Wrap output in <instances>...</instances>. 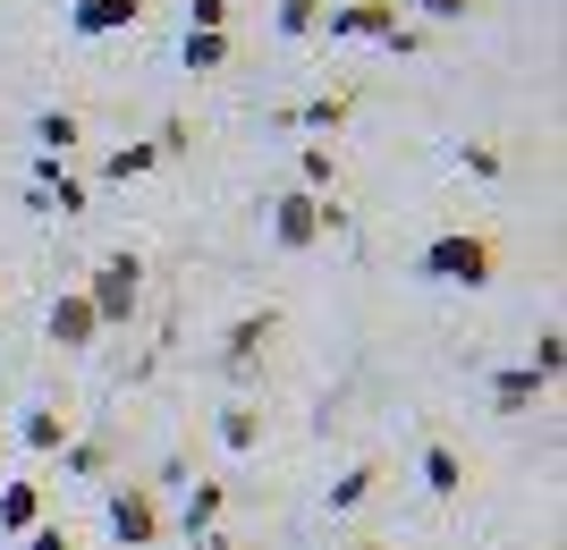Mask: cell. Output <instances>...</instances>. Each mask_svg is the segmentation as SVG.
<instances>
[{
    "mask_svg": "<svg viewBox=\"0 0 567 550\" xmlns=\"http://www.w3.org/2000/svg\"><path fill=\"white\" fill-rule=\"evenodd\" d=\"M457 162H466L474 178H499V144H457Z\"/></svg>",
    "mask_w": 567,
    "mask_h": 550,
    "instance_id": "28",
    "label": "cell"
},
{
    "mask_svg": "<svg viewBox=\"0 0 567 550\" xmlns=\"http://www.w3.org/2000/svg\"><path fill=\"white\" fill-rule=\"evenodd\" d=\"M280 34H322V0H280Z\"/></svg>",
    "mask_w": 567,
    "mask_h": 550,
    "instance_id": "25",
    "label": "cell"
},
{
    "mask_svg": "<svg viewBox=\"0 0 567 550\" xmlns=\"http://www.w3.org/2000/svg\"><path fill=\"white\" fill-rule=\"evenodd\" d=\"M271 339H280V313H271V305L237 313L229 331H220V364H229L237 382H255V373H262V347H271Z\"/></svg>",
    "mask_w": 567,
    "mask_h": 550,
    "instance_id": "5",
    "label": "cell"
},
{
    "mask_svg": "<svg viewBox=\"0 0 567 550\" xmlns=\"http://www.w3.org/2000/svg\"><path fill=\"white\" fill-rule=\"evenodd\" d=\"M297 187L322 195V204L339 195V153H331V144H306V153H297Z\"/></svg>",
    "mask_w": 567,
    "mask_h": 550,
    "instance_id": "16",
    "label": "cell"
},
{
    "mask_svg": "<svg viewBox=\"0 0 567 550\" xmlns=\"http://www.w3.org/2000/svg\"><path fill=\"white\" fill-rule=\"evenodd\" d=\"M229 69V34H187V76H213Z\"/></svg>",
    "mask_w": 567,
    "mask_h": 550,
    "instance_id": "21",
    "label": "cell"
},
{
    "mask_svg": "<svg viewBox=\"0 0 567 550\" xmlns=\"http://www.w3.org/2000/svg\"><path fill=\"white\" fill-rule=\"evenodd\" d=\"M127 25H144V0H69V34H85V43L127 34Z\"/></svg>",
    "mask_w": 567,
    "mask_h": 550,
    "instance_id": "8",
    "label": "cell"
},
{
    "mask_svg": "<svg viewBox=\"0 0 567 550\" xmlns=\"http://www.w3.org/2000/svg\"><path fill=\"white\" fill-rule=\"evenodd\" d=\"M153 162H162L153 144H111V153H102V178H118V187H127V178H144Z\"/></svg>",
    "mask_w": 567,
    "mask_h": 550,
    "instance_id": "20",
    "label": "cell"
},
{
    "mask_svg": "<svg viewBox=\"0 0 567 550\" xmlns=\"http://www.w3.org/2000/svg\"><path fill=\"white\" fill-rule=\"evenodd\" d=\"M424 491L432 500H457V491H466V457H457L450 440H424Z\"/></svg>",
    "mask_w": 567,
    "mask_h": 550,
    "instance_id": "15",
    "label": "cell"
},
{
    "mask_svg": "<svg viewBox=\"0 0 567 550\" xmlns=\"http://www.w3.org/2000/svg\"><path fill=\"white\" fill-rule=\"evenodd\" d=\"M399 9H415V18H432V25H457V18H474L483 0H399Z\"/></svg>",
    "mask_w": 567,
    "mask_h": 550,
    "instance_id": "23",
    "label": "cell"
},
{
    "mask_svg": "<svg viewBox=\"0 0 567 550\" xmlns=\"http://www.w3.org/2000/svg\"><path fill=\"white\" fill-rule=\"evenodd\" d=\"M415 271H424V280H441V288H492L499 246L483 238V229H450V238H432L424 255H415Z\"/></svg>",
    "mask_w": 567,
    "mask_h": 550,
    "instance_id": "2",
    "label": "cell"
},
{
    "mask_svg": "<svg viewBox=\"0 0 567 550\" xmlns=\"http://www.w3.org/2000/svg\"><path fill=\"white\" fill-rule=\"evenodd\" d=\"M348 111H355V94H313V102H297V111H288V127L331 136V127H348Z\"/></svg>",
    "mask_w": 567,
    "mask_h": 550,
    "instance_id": "17",
    "label": "cell"
},
{
    "mask_svg": "<svg viewBox=\"0 0 567 550\" xmlns=\"http://www.w3.org/2000/svg\"><path fill=\"white\" fill-rule=\"evenodd\" d=\"M220 449H229V457L262 449V407H255V398H229V407H220Z\"/></svg>",
    "mask_w": 567,
    "mask_h": 550,
    "instance_id": "14",
    "label": "cell"
},
{
    "mask_svg": "<svg viewBox=\"0 0 567 550\" xmlns=\"http://www.w3.org/2000/svg\"><path fill=\"white\" fill-rule=\"evenodd\" d=\"M271 246H288V255L322 246V195H306V187L271 195Z\"/></svg>",
    "mask_w": 567,
    "mask_h": 550,
    "instance_id": "6",
    "label": "cell"
},
{
    "mask_svg": "<svg viewBox=\"0 0 567 550\" xmlns=\"http://www.w3.org/2000/svg\"><path fill=\"white\" fill-rule=\"evenodd\" d=\"M102 526H111L118 550H153L162 542V491L153 482H111L102 491Z\"/></svg>",
    "mask_w": 567,
    "mask_h": 550,
    "instance_id": "4",
    "label": "cell"
},
{
    "mask_svg": "<svg viewBox=\"0 0 567 550\" xmlns=\"http://www.w3.org/2000/svg\"><path fill=\"white\" fill-rule=\"evenodd\" d=\"M348 550H390V542H348Z\"/></svg>",
    "mask_w": 567,
    "mask_h": 550,
    "instance_id": "30",
    "label": "cell"
},
{
    "mask_svg": "<svg viewBox=\"0 0 567 550\" xmlns=\"http://www.w3.org/2000/svg\"><path fill=\"white\" fill-rule=\"evenodd\" d=\"M220 517H229V482H187L178 533H187V542H204V533H220Z\"/></svg>",
    "mask_w": 567,
    "mask_h": 550,
    "instance_id": "9",
    "label": "cell"
},
{
    "mask_svg": "<svg viewBox=\"0 0 567 550\" xmlns=\"http://www.w3.org/2000/svg\"><path fill=\"white\" fill-rule=\"evenodd\" d=\"M60 475H76V482H111V432H76L69 449H60Z\"/></svg>",
    "mask_w": 567,
    "mask_h": 550,
    "instance_id": "12",
    "label": "cell"
},
{
    "mask_svg": "<svg viewBox=\"0 0 567 550\" xmlns=\"http://www.w3.org/2000/svg\"><path fill=\"white\" fill-rule=\"evenodd\" d=\"M43 339L60 347V356H85V347L102 339L94 305H85V288H69V297H51V313H43Z\"/></svg>",
    "mask_w": 567,
    "mask_h": 550,
    "instance_id": "7",
    "label": "cell"
},
{
    "mask_svg": "<svg viewBox=\"0 0 567 550\" xmlns=\"http://www.w3.org/2000/svg\"><path fill=\"white\" fill-rule=\"evenodd\" d=\"M18 440H25L34 457H60V449L76 440V415H60V407H25V415H18Z\"/></svg>",
    "mask_w": 567,
    "mask_h": 550,
    "instance_id": "10",
    "label": "cell"
},
{
    "mask_svg": "<svg viewBox=\"0 0 567 550\" xmlns=\"http://www.w3.org/2000/svg\"><path fill=\"white\" fill-rule=\"evenodd\" d=\"M187 550H237V542H229V533H204V542H187Z\"/></svg>",
    "mask_w": 567,
    "mask_h": 550,
    "instance_id": "29",
    "label": "cell"
},
{
    "mask_svg": "<svg viewBox=\"0 0 567 550\" xmlns=\"http://www.w3.org/2000/svg\"><path fill=\"white\" fill-rule=\"evenodd\" d=\"M18 550H76V533H69V526H51V517H43L34 533H18Z\"/></svg>",
    "mask_w": 567,
    "mask_h": 550,
    "instance_id": "27",
    "label": "cell"
},
{
    "mask_svg": "<svg viewBox=\"0 0 567 550\" xmlns=\"http://www.w3.org/2000/svg\"><path fill=\"white\" fill-rule=\"evenodd\" d=\"M373 491H381V466H373V457H364V466H348V475L331 482V517H348V508H364V500H373Z\"/></svg>",
    "mask_w": 567,
    "mask_h": 550,
    "instance_id": "19",
    "label": "cell"
},
{
    "mask_svg": "<svg viewBox=\"0 0 567 550\" xmlns=\"http://www.w3.org/2000/svg\"><path fill=\"white\" fill-rule=\"evenodd\" d=\"M153 153H162V162H178V153H195L187 120H162V127H153Z\"/></svg>",
    "mask_w": 567,
    "mask_h": 550,
    "instance_id": "26",
    "label": "cell"
},
{
    "mask_svg": "<svg viewBox=\"0 0 567 550\" xmlns=\"http://www.w3.org/2000/svg\"><path fill=\"white\" fill-rule=\"evenodd\" d=\"M322 34L331 43H390L406 60V51H424V25L399 18V0H348V9H322Z\"/></svg>",
    "mask_w": 567,
    "mask_h": 550,
    "instance_id": "1",
    "label": "cell"
},
{
    "mask_svg": "<svg viewBox=\"0 0 567 550\" xmlns=\"http://www.w3.org/2000/svg\"><path fill=\"white\" fill-rule=\"evenodd\" d=\"M85 305H94V322L102 331H127L136 322V305H144V255H102L94 263V280H85Z\"/></svg>",
    "mask_w": 567,
    "mask_h": 550,
    "instance_id": "3",
    "label": "cell"
},
{
    "mask_svg": "<svg viewBox=\"0 0 567 550\" xmlns=\"http://www.w3.org/2000/svg\"><path fill=\"white\" fill-rule=\"evenodd\" d=\"M229 9H237V0H195V9H187V34H229Z\"/></svg>",
    "mask_w": 567,
    "mask_h": 550,
    "instance_id": "24",
    "label": "cell"
},
{
    "mask_svg": "<svg viewBox=\"0 0 567 550\" xmlns=\"http://www.w3.org/2000/svg\"><path fill=\"white\" fill-rule=\"evenodd\" d=\"M34 144H43L51 162H69L76 144H85V120H76V111H43V120H34Z\"/></svg>",
    "mask_w": 567,
    "mask_h": 550,
    "instance_id": "18",
    "label": "cell"
},
{
    "mask_svg": "<svg viewBox=\"0 0 567 550\" xmlns=\"http://www.w3.org/2000/svg\"><path fill=\"white\" fill-rule=\"evenodd\" d=\"M525 364H534L543 382H559V364H567V331H559V322H543V339H534V356H525Z\"/></svg>",
    "mask_w": 567,
    "mask_h": 550,
    "instance_id": "22",
    "label": "cell"
},
{
    "mask_svg": "<svg viewBox=\"0 0 567 550\" xmlns=\"http://www.w3.org/2000/svg\"><path fill=\"white\" fill-rule=\"evenodd\" d=\"M550 398V382L534 373V364H508V373H492V407L499 415H525V407H543Z\"/></svg>",
    "mask_w": 567,
    "mask_h": 550,
    "instance_id": "11",
    "label": "cell"
},
{
    "mask_svg": "<svg viewBox=\"0 0 567 550\" xmlns=\"http://www.w3.org/2000/svg\"><path fill=\"white\" fill-rule=\"evenodd\" d=\"M34 526H43V482H0V533L18 542Z\"/></svg>",
    "mask_w": 567,
    "mask_h": 550,
    "instance_id": "13",
    "label": "cell"
}]
</instances>
